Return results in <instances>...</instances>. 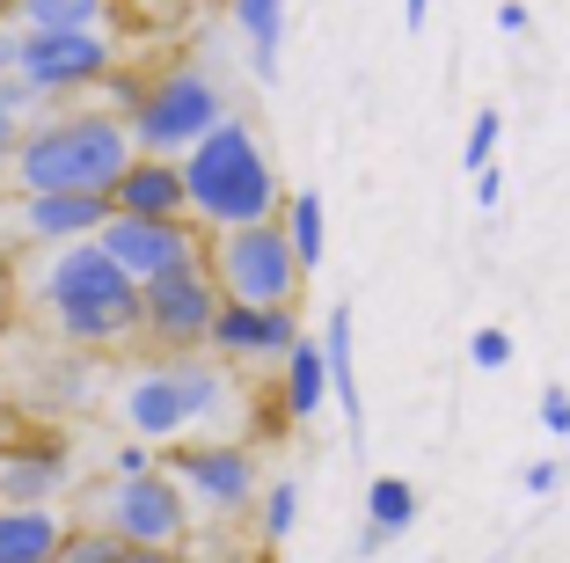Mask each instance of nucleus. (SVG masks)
I'll return each instance as SVG.
<instances>
[{
  "label": "nucleus",
  "instance_id": "nucleus-4",
  "mask_svg": "<svg viewBox=\"0 0 570 563\" xmlns=\"http://www.w3.org/2000/svg\"><path fill=\"white\" fill-rule=\"evenodd\" d=\"M235 381H227V366L190 351V359H154L139 366L132 381L118 396V417L132 431L139 447H184L190 431H213L219 410H227Z\"/></svg>",
  "mask_w": 570,
  "mask_h": 563
},
{
  "label": "nucleus",
  "instance_id": "nucleus-2",
  "mask_svg": "<svg viewBox=\"0 0 570 563\" xmlns=\"http://www.w3.org/2000/svg\"><path fill=\"white\" fill-rule=\"evenodd\" d=\"M30 308L73 351H118L139 337V285L96 242L45 249V264L30 271Z\"/></svg>",
  "mask_w": 570,
  "mask_h": 563
},
{
  "label": "nucleus",
  "instance_id": "nucleus-23",
  "mask_svg": "<svg viewBox=\"0 0 570 563\" xmlns=\"http://www.w3.org/2000/svg\"><path fill=\"white\" fill-rule=\"evenodd\" d=\"M256 527H264V542H285V534L301 527V483H293V476L264 483V520H256Z\"/></svg>",
  "mask_w": 570,
  "mask_h": 563
},
{
  "label": "nucleus",
  "instance_id": "nucleus-12",
  "mask_svg": "<svg viewBox=\"0 0 570 563\" xmlns=\"http://www.w3.org/2000/svg\"><path fill=\"white\" fill-rule=\"evenodd\" d=\"M293 344H301V316L293 308H235V300H219L213 330H205V359H219V366H278Z\"/></svg>",
  "mask_w": 570,
  "mask_h": 563
},
{
  "label": "nucleus",
  "instance_id": "nucleus-37",
  "mask_svg": "<svg viewBox=\"0 0 570 563\" xmlns=\"http://www.w3.org/2000/svg\"><path fill=\"white\" fill-rule=\"evenodd\" d=\"M0 402H8V381H0Z\"/></svg>",
  "mask_w": 570,
  "mask_h": 563
},
{
  "label": "nucleus",
  "instance_id": "nucleus-15",
  "mask_svg": "<svg viewBox=\"0 0 570 563\" xmlns=\"http://www.w3.org/2000/svg\"><path fill=\"white\" fill-rule=\"evenodd\" d=\"M315 344H322V373H330V402H336V417H344V439L366 447V396H358V351H352V308H344V300L330 308Z\"/></svg>",
  "mask_w": 570,
  "mask_h": 563
},
{
  "label": "nucleus",
  "instance_id": "nucleus-36",
  "mask_svg": "<svg viewBox=\"0 0 570 563\" xmlns=\"http://www.w3.org/2000/svg\"><path fill=\"white\" fill-rule=\"evenodd\" d=\"M0 22H16V0H0Z\"/></svg>",
  "mask_w": 570,
  "mask_h": 563
},
{
  "label": "nucleus",
  "instance_id": "nucleus-18",
  "mask_svg": "<svg viewBox=\"0 0 570 563\" xmlns=\"http://www.w3.org/2000/svg\"><path fill=\"white\" fill-rule=\"evenodd\" d=\"M67 542V520L51 505H0V563H51Z\"/></svg>",
  "mask_w": 570,
  "mask_h": 563
},
{
  "label": "nucleus",
  "instance_id": "nucleus-25",
  "mask_svg": "<svg viewBox=\"0 0 570 563\" xmlns=\"http://www.w3.org/2000/svg\"><path fill=\"white\" fill-rule=\"evenodd\" d=\"M498 139H504V117H498V110H475V125H469V147H461V168H490Z\"/></svg>",
  "mask_w": 570,
  "mask_h": 563
},
{
  "label": "nucleus",
  "instance_id": "nucleus-5",
  "mask_svg": "<svg viewBox=\"0 0 570 563\" xmlns=\"http://www.w3.org/2000/svg\"><path fill=\"white\" fill-rule=\"evenodd\" d=\"M219 117H235L227 110V88H219L198 59H168V67L139 74V103H132V117H125V133H132V154L184 162Z\"/></svg>",
  "mask_w": 570,
  "mask_h": 563
},
{
  "label": "nucleus",
  "instance_id": "nucleus-19",
  "mask_svg": "<svg viewBox=\"0 0 570 563\" xmlns=\"http://www.w3.org/2000/svg\"><path fill=\"white\" fill-rule=\"evenodd\" d=\"M278 402H285V417L293 425H315L322 417V402H330V373H322V344H293L278 359Z\"/></svg>",
  "mask_w": 570,
  "mask_h": 563
},
{
  "label": "nucleus",
  "instance_id": "nucleus-16",
  "mask_svg": "<svg viewBox=\"0 0 570 563\" xmlns=\"http://www.w3.org/2000/svg\"><path fill=\"white\" fill-rule=\"evenodd\" d=\"M102 220H110V198H16V234L37 249L96 242Z\"/></svg>",
  "mask_w": 570,
  "mask_h": 563
},
{
  "label": "nucleus",
  "instance_id": "nucleus-13",
  "mask_svg": "<svg viewBox=\"0 0 570 563\" xmlns=\"http://www.w3.org/2000/svg\"><path fill=\"white\" fill-rule=\"evenodd\" d=\"M110 213H118V220H190L184 168L161 162V154H132L125 176L110 183Z\"/></svg>",
  "mask_w": 570,
  "mask_h": 563
},
{
  "label": "nucleus",
  "instance_id": "nucleus-1",
  "mask_svg": "<svg viewBox=\"0 0 570 563\" xmlns=\"http://www.w3.org/2000/svg\"><path fill=\"white\" fill-rule=\"evenodd\" d=\"M132 162V133L110 110H45L22 125L8 183L22 198H110V183Z\"/></svg>",
  "mask_w": 570,
  "mask_h": 563
},
{
  "label": "nucleus",
  "instance_id": "nucleus-22",
  "mask_svg": "<svg viewBox=\"0 0 570 563\" xmlns=\"http://www.w3.org/2000/svg\"><path fill=\"white\" fill-rule=\"evenodd\" d=\"M278 227H285V249H293V264L315 279V271H322V191H285Z\"/></svg>",
  "mask_w": 570,
  "mask_h": 563
},
{
  "label": "nucleus",
  "instance_id": "nucleus-14",
  "mask_svg": "<svg viewBox=\"0 0 570 563\" xmlns=\"http://www.w3.org/2000/svg\"><path fill=\"white\" fill-rule=\"evenodd\" d=\"M67 483H73L67 447H51V439H16V447H0V505H51Z\"/></svg>",
  "mask_w": 570,
  "mask_h": 563
},
{
  "label": "nucleus",
  "instance_id": "nucleus-21",
  "mask_svg": "<svg viewBox=\"0 0 570 563\" xmlns=\"http://www.w3.org/2000/svg\"><path fill=\"white\" fill-rule=\"evenodd\" d=\"M118 0H16V30H110Z\"/></svg>",
  "mask_w": 570,
  "mask_h": 563
},
{
  "label": "nucleus",
  "instance_id": "nucleus-29",
  "mask_svg": "<svg viewBox=\"0 0 570 563\" xmlns=\"http://www.w3.org/2000/svg\"><path fill=\"white\" fill-rule=\"evenodd\" d=\"M520 483H527V497H549L556 483H563V462H527V468H520Z\"/></svg>",
  "mask_w": 570,
  "mask_h": 563
},
{
  "label": "nucleus",
  "instance_id": "nucleus-3",
  "mask_svg": "<svg viewBox=\"0 0 570 563\" xmlns=\"http://www.w3.org/2000/svg\"><path fill=\"white\" fill-rule=\"evenodd\" d=\"M176 168H184L190 227H205V234L264 227V220H278V205H285V183H278L271 147L256 139L249 117H219V125H213V133H205Z\"/></svg>",
  "mask_w": 570,
  "mask_h": 563
},
{
  "label": "nucleus",
  "instance_id": "nucleus-6",
  "mask_svg": "<svg viewBox=\"0 0 570 563\" xmlns=\"http://www.w3.org/2000/svg\"><path fill=\"white\" fill-rule=\"evenodd\" d=\"M205 271H213L219 300H235V308H293L301 285H307V271L293 264L278 220L213 234V242H205Z\"/></svg>",
  "mask_w": 570,
  "mask_h": 563
},
{
  "label": "nucleus",
  "instance_id": "nucleus-38",
  "mask_svg": "<svg viewBox=\"0 0 570 563\" xmlns=\"http://www.w3.org/2000/svg\"><path fill=\"white\" fill-rule=\"evenodd\" d=\"M51 563H59V556H51Z\"/></svg>",
  "mask_w": 570,
  "mask_h": 563
},
{
  "label": "nucleus",
  "instance_id": "nucleus-7",
  "mask_svg": "<svg viewBox=\"0 0 570 563\" xmlns=\"http://www.w3.org/2000/svg\"><path fill=\"white\" fill-rule=\"evenodd\" d=\"M96 527L118 549H147V556H176L190 534V497L176 491L168 468H147V476H110L96 505Z\"/></svg>",
  "mask_w": 570,
  "mask_h": 563
},
{
  "label": "nucleus",
  "instance_id": "nucleus-31",
  "mask_svg": "<svg viewBox=\"0 0 570 563\" xmlns=\"http://www.w3.org/2000/svg\"><path fill=\"white\" fill-rule=\"evenodd\" d=\"M498 198H504V176H498V168H475V205L498 213Z\"/></svg>",
  "mask_w": 570,
  "mask_h": 563
},
{
  "label": "nucleus",
  "instance_id": "nucleus-8",
  "mask_svg": "<svg viewBox=\"0 0 570 563\" xmlns=\"http://www.w3.org/2000/svg\"><path fill=\"white\" fill-rule=\"evenodd\" d=\"M118 67H125V51L110 30H22L16 81L37 103H51V96H88V88H102Z\"/></svg>",
  "mask_w": 570,
  "mask_h": 563
},
{
  "label": "nucleus",
  "instance_id": "nucleus-27",
  "mask_svg": "<svg viewBox=\"0 0 570 563\" xmlns=\"http://www.w3.org/2000/svg\"><path fill=\"white\" fill-rule=\"evenodd\" d=\"M541 431H549V439H570V388H541Z\"/></svg>",
  "mask_w": 570,
  "mask_h": 563
},
{
  "label": "nucleus",
  "instance_id": "nucleus-24",
  "mask_svg": "<svg viewBox=\"0 0 570 563\" xmlns=\"http://www.w3.org/2000/svg\"><path fill=\"white\" fill-rule=\"evenodd\" d=\"M59 563H125V549L110 542L102 527H67V542H59Z\"/></svg>",
  "mask_w": 570,
  "mask_h": 563
},
{
  "label": "nucleus",
  "instance_id": "nucleus-9",
  "mask_svg": "<svg viewBox=\"0 0 570 563\" xmlns=\"http://www.w3.org/2000/svg\"><path fill=\"white\" fill-rule=\"evenodd\" d=\"M213 316H219V285H213V271H205V256H198V264H184V271H168V279L139 285V337L161 344L168 359L205 351Z\"/></svg>",
  "mask_w": 570,
  "mask_h": 563
},
{
  "label": "nucleus",
  "instance_id": "nucleus-35",
  "mask_svg": "<svg viewBox=\"0 0 570 563\" xmlns=\"http://www.w3.org/2000/svg\"><path fill=\"white\" fill-rule=\"evenodd\" d=\"M125 563H184V556H147V549H125Z\"/></svg>",
  "mask_w": 570,
  "mask_h": 563
},
{
  "label": "nucleus",
  "instance_id": "nucleus-20",
  "mask_svg": "<svg viewBox=\"0 0 570 563\" xmlns=\"http://www.w3.org/2000/svg\"><path fill=\"white\" fill-rule=\"evenodd\" d=\"M235 8V30L249 45L256 81H278V45H285V0H227Z\"/></svg>",
  "mask_w": 570,
  "mask_h": 563
},
{
  "label": "nucleus",
  "instance_id": "nucleus-17",
  "mask_svg": "<svg viewBox=\"0 0 570 563\" xmlns=\"http://www.w3.org/2000/svg\"><path fill=\"white\" fill-rule=\"evenodd\" d=\"M417 483L410 476H373L366 483V534H358V549H366V556H381L387 542H403L410 527H417Z\"/></svg>",
  "mask_w": 570,
  "mask_h": 563
},
{
  "label": "nucleus",
  "instance_id": "nucleus-26",
  "mask_svg": "<svg viewBox=\"0 0 570 563\" xmlns=\"http://www.w3.org/2000/svg\"><path fill=\"white\" fill-rule=\"evenodd\" d=\"M469 359L483 366V373H498V366H512V330H498V322H483V330L469 337Z\"/></svg>",
  "mask_w": 570,
  "mask_h": 563
},
{
  "label": "nucleus",
  "instance_id": "nucleus-28",
  "mask_svg": "<svg viewBox=\"0 0 570 563\" xmlns=\"http://www.w3.org/2000/svg\"><path fill=\"white\" fill-rule=\"evenodd\" d=\"M147 468H161V462H154V447H139V439H125V447L110 454V476H147Z\"/></svg>",
  "mask_w": 570,
  "mask_h": 563
},
{
  "label": "nucleus",
  "instance_id": "nucleus-33",
  "mask_svg": "<svg viewBox=\"0 0 570 563\" xmlns=\"http://www.w3.org/2000/svg\"><path fill=\"white\" fill-rule=\"evenodd\" d=\"M498 30H512V37L527 30V0H504V8H498Z\"/></svg>",
  "mask_w": 570,
  "mask_h": 563
},
{
  "label": "nucleus",
  "instance_id": "nucleus-30",
  "mask_svg": "<svg viewBox=\"0 0 570 563\" xmlns=\"http://www.w3.org/2000/svg\"><path fill=\"white\" fill-rule=\"evenodd\" d=\"M16 147H22V117L0 103V176H8V162H16Z\"/></svg>",
  "mask_w": 570,
  "mask_h": 563
},
{
  "label": "nucleus",
  "instance_id": "nucleus-32",
  "mask_svg": "<svg viewBox=\"0 0 570 563\" xmlns=\"http://www.w3.org/2000/svg\"><path fill=\"white\" fill-rule=\"evenodd\" d=\"M16 59H22V30H16V22H0V81L16 74Z\"/></svg>",
  "mask_w": 570,
  "mask_h": 563
},
{
  "label": "nucleus",
  "instance_id": "nucleus-11",
  "mask_svg": "<svg viewBox=\"0 0 570 563\" xmlns=\"http://www.w3.org/2000/svg\"><path fill=\"white\" fill-rule=\"evenodd\" d=\"M96 249L132 285H147V279H168V271L198 264V256H205V234L190 227V220H118V213H110L96 227Z\"/></svg>",
  "mask_w": 570,
  "mask_h": 563
},
{
  "label": "nucleus",
  "instance_id": "nucleus-10",
  "mask_svg": "<svg viewBox=\"0 0 570 563\" xmlns=\"http://www.w3.org/2000/svg\"><path fill=\"white\" fill-rule=\"evenodd\" d=\"M168 476H176V491L190 497V513H249L256 491H264V476H256V454L235 447V439H184V447L168 454Z\"/></svg>",
  "mask_w": 570,
  "mask_h": 563
},
{
  "label": "nucleus",
  "instance_id": "nucleus-34",
  "mask_svg": "<svg viewBox=\"0 0 570 563\" xmlns=\"http://www.w3.org/2000/svg\"><path fill=\"white\" fill-rule=\"evenodd\" d=\"M424 16H432V0H403V22H410V30H424Z\"/></svg>",
  "mask_w": 570,
  "mask_h": 563
}]
</instances>
